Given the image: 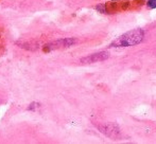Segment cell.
Masks as SVG:
<instances>
[{
    "mask_svg": "<svg viewBox=\"0 0 156 144\" xmlns=\"http://www.w3.org/2000/svg\"><path fill=\"white\" fill-rule=\"evenodd\" d=\"M144 37V33L142 30L137 29L134 31H129L123 35L116 38L113 43H111V47L113 48H120V47H131V46H136L142 41Z\"/></svg>",
    "mask_w": 156,
    "mask_h": 144,
    "instance_id": "1",
    "label": "cell"
},
{
    "mask_svg": "<svg viewBox=\"0 0 156 144\" xmlns=\"http://www.w3.org/2000/svg\"><path fill=\"white\" fill-rule=\"evenodd\" d=\"M76 43V40L72 38H66V39H62V40H56L52 43H49V45H46L44 47V51L45 52H49L51 50H55L58 49V48H65V47H70L71 45Z\"/></svg>",
    "mask_w": 156,
    "mask_h": 144,
    "instance_id": "2",
    "label": "cell"
},
{
    "mask_svg": "<svg viewBox=\"0 0 156 144\" xmlns=\"http://www.w3.org/2000/svg\"><path fill=\"white\" fill-rule=\"evenodd\" d=\"M108 57V53L107 52H99V53H94L91 55L84 57L81 60L82 63L85 64H90V63H97V62H101V60H104Z\"/></svg>",
    "mask_w": 156,
    "mask_h": 144,
    "instance_id": "3",
    "label": "cell"
},
{
    "mask_svg": "<svg viewBox=\"0 0 156 144\" xmlns=\"http://www.w3.org/2000/svg\"><path fill=\"white\" fill-rule=\"evenodd\" d=\"M148 6L151 9H156V0H149Z\"/></svg>",
    "mask_w": 156,
    "mask_h": 144,
    "instance_id": "4",
    "label": "cell"
}]
</instances>
